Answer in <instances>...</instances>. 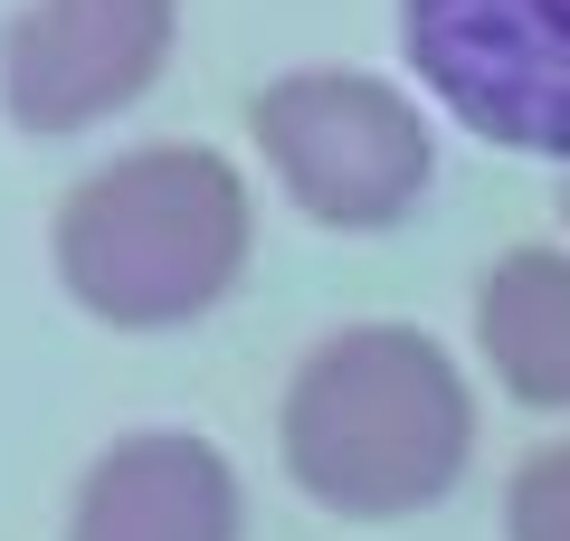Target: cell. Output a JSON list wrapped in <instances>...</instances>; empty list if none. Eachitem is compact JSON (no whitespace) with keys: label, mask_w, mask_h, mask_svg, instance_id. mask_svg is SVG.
<instances>
[{"label":"cell","mask_w":570,"mask_h":541,"mask_svg":"<svg viewBox=\"0 0 570 541\" xmlns=\"http://www.w3.org/2000/svg\"><path fill=\"white\" fill-rule=\"evenodd\" d=\"M400 48L466 134L570 161V0H400Z\"/></svg>","instance_id":"obj_4"},{"label":"cell","mask_w":570,"mask_h":541,"mask_svg":"<svg viewBox=\"0 0 570 541\" xmlns=\"http://www.w3.org/2000/svg\"><path fill=\"white\" fill-rule=\"evenodd\" d=\"M247 228V180L219 153L142 142L58 200V285L115 333H171L238 285Z\"/></svg>","instance_id":"obj_2"},{"label":"cell","mask_w":570,"mask_h":541,"mask_svg":"<svg viewBox=\"0 0 570 541\" xmlns=\"http://www.w3.org/2000/svg\"><path fill=\"white\" fill-rule=\"evenodd\" d=\"M504 541H570V446L513 465L504 484Z\"/></svg>","instance_id":"obj_8"},{"label":"cell","mask_w":570,"mask_h":541,"mask_svg":"<svg viewBox=\"0 0 570 541\" xmlns=\"http://www.w3.org/2000/svg\"><path fill=\"white\" fill-rule=\"evenodd\" d=\"M475 352L523 409H570V257L513 247L475 276Z\"/></svg>","instance_id":"obj_7"},{"label":"cell","mask_w":570,"mask_h":541,"mask_svg":"<svg viewBox=\"0 0 570 541\" xmlns=\"http://www.w3.org/2000/svg\"><path fill=\"white\" fill-rule=\"evenodd\" d=\"M247 494L190 427H134L77 475L67 541H238Z\"/></svg>","instance_id":"obj_6"},{"label":"cell","mask_w":570,"mask_h":541,"mask_svg":"<svg viewBox=\"0 0 570 541\" xmlns=\"http://www.w3.org/2000/svg\"><path fill=\"white\" fill-rule=\"evenodd\" d=\"M285 475L343 522H400L438 503L475 456L466 371L409 323H343L324 333L276 409Z\"/></svg>","instance_id":"obj_1"},{"label":"cell","mask_w":570,"mask_h":541,"mask_svg":"<svg viewBox=\"0 0 570 541\" xmlns=\"http://www.w3.org/2000/svg\"><path fill=\"white\" fill-rule=\"evenodd\" d=\"M181 0H29L0 39V105L20 134H86L163 77Z\"/></svg>","instance_id":"obj_5"},{"label":"cell","mask_w":570,"mask_h":541,"mask_svg":"<svg viewBox=\"0 0 570 541\" xmlns=\"http://www.w3.org/2000/svg\"><path fill=\"white\" fill-rule=\"evenodd\" d=\"M247 134H257L266 171L285 180V200L305 209L314 228H400L438 180V134L428 115L400 96L390 77L362 67H295L247 105Z\"/></svg>","instance_id":"obj_3"}]
</instances>
